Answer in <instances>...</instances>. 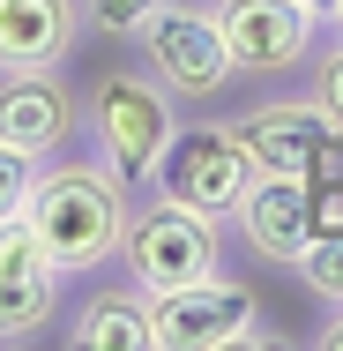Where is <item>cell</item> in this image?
Returning <instances> with one entry per match:
<instances>
[{
	"instance_id": "obj_1",
	"label": "cell",
	"mask_w": 343,
	"mask_h": 351,
	"mask_svg": "<svg viewBox=\"0 0 343 351\" xmlns=\"http://www.w3.org/2000/svg\"><path fill=\"white\" fill-rule=\"evenodd\" d=\"M135 195L90 157H45L38 165V187H30V210L23 224L38 232V247L53 254L60 277H90L105 262H120V232H127Z\"/></svg>"
},
{
	"instance_id": "obj_2",
	"label": "cell",
	"mask_w": 343,
	"mask_h": 351,
	"mask_svg": "<svg viewBox=\"0 0 343 351\" xmlns=\"http://www.w3.org/2000/svg\"><path fill=\"white\" fill-rule=\"evenodd\" d=\"M82 135L97 149V165L127 187V195H149L172 142H179V97L157 82L149 68H112L97 75V90L82 97Z\"/></svg>"
},
{
	"instance_id": "obj_3",
	"label": "cell",
	"mask_w": 343,
	"mask_h": 351,
	"mask_svg": "<svg viewBox=\"0 0 343 351\" xmlns=\"http://www.w3.org/2000/svg\"><path fill=\"white\" fill-rule=\"evenodd\" d=\"M120 269L149 299H164L179 284H202V277L224 269V224L202 217L194 202H179V195H164V187H149V195H135V210H127Z\"/></svg>"
},
{
	"instance_id": "obj_4",
	"label": "cell",
	"mask_w": 343,
	"mask_h": 351,
	"mask_svg": "<svg viewBox=\"0 0 343 351\" xmlns=\"http://www.w3.org/2000/svg\"><path fill=\"white\" fill-rule=\"evenodd\" d=\"M142 68L157 75L179 105H209L224 82H239L231 68V45H224V23L209 0H164L149 23H142Z\"/></svg>"
},
{
	"instance_id": "obj_5",
	"label": "cell",
	"mask_w": 343,
	"mask_h": 351,
	"mask_svg": "<svg viewBox=\"0 0 343 351\" xmlns=\"http://www.w3.org/2000/svg\"><path fill=\"white\" fill-rule=\"evenodd\" d=\"M254 172H262V165H254V149H246V135H239L231 120H194V128H179L164 172H157V187L179 195V202H194V210L216 217V224H231V210H239L246 187H254Z\"/></svg>"
},
{
	"instance_id": "obj_6",
	"label": "cell",
	"mask_w": 343,
	"mask_h": 351,
	"mask_svg": "<svg viewBox=\"0 0 343 351\" xmlns=\"http://www.w3.org/2000/svg\"><path fill=\"white\" fill-rule=\"evenodd\" d=\"M157 306V351H231V344H269V329H262V299H254V284L239 277H202V284H179V291H164V299H149Z\"/></svg>"
},
{
	"instance_id": "obj_7",
	"label": "cell",
	"mask_w": 343,
	"mask_h": 351,
	"mask_svg": "<svg viewBox=\"0 0 343 351\" xmlns=\"http://www.w3.org/2000/svg\"><path fill=\"white\" fill-rule=\"evenodd\" d=\"M216 23H224V45H231V68L239 82H269L314 60V38H321V15L306 0H209Z\"/></svg>"
},
{
	"instance_id": "obj_8",
	"label": "cell",
	"mask_w": 343,
	"mask_h": 351,
	"mask_svg": "<svg viewBox=\"0 0 343 351\" xmlns=\"http://www.w3.org/2000/svg\"><path fill=\"white\" fill-rule=\"evenodd\" d=\"M321 210H329L321 180H306V172H254L246 202L231 210V232L246 239L254 262H269V269H298V254L314 247Z\"/></svg>"
},
{
	"instance_id": "obj_9",
	"label": "cell",
	"mask_w": 343,
	"mask_h": 351,
	"mask_svg": "<svg viewBox=\"0 0 343 351\" xmlns=\"http://www.w3.org/2000/svg\"><path fill=\"white\" fill-rule=\"evenodd\" d=\"M82 135V97L60 68L38 75H0V142H15L23 157H60L68 142Z\"/></svg>"
},
{
	"instance_id": "obj_10",
	"label": "cell",
	"mask_w": 343,
	"mask_h": 351,
	"mask_svg": "<svg viewBox=\"0 0 343 351\" xmlns=\"http://www.w3.org/2000/svg\"><path fill=\"white\" fill-rule=\"evenodd\" d=\"M60 314V269L38 247V232L15 217L0 224V344H38Z\"/></svg>"
},
{
	"instance_id": "obj_11",
	"label": "cell",
	"mask_w": 343,
	"mask_h": 351,
	"mask_svg": "<svg viewBox=\"0 0 343 351\" xmlns=\"http://www.w3.org/2000/svg\"><path fill=\"white\" fill-rule=\"evenodd\" d=\"M82 30V0H0V75L68 68Z\"/></svg>"
},
{
	"instance_id": "obj_12",
	"label": "cell",
	"mask_w": 343,
	"mask_h": 351,
	"mask_svg": "<svg viewBox=\"0 0 343 351\" xmlns=\"http://www.w3.org/2000/svg\"><path fill=\"white\" fill-rule=\"evenodd\" d=\"M75 351H157V306L142 284H90L68 322Z\"/></svg>"
},
{
	"instance_id": "obj_13",
	"label": "cell",
	"mask_w": 343,
	"mask_h": 351,
	"mask_svg": "<svg viewBox=\"0 0 343 351\" xmlns=\"http://www.w3.org/2000/svg\"><path fill=\"white\" fill-rule=\"evenodd\" d=\"M298 277H306V291H314L321 306H343V202H329V210H321L314 247L298 254Z\"/></svg>"
},
{
	"instance_id": "obj_14",
	"label": "cell",
	"mask_w": 343,
	"mask_h": 351,
	"mask_svg": "<svg viewBox=\"0 0 343 351\" xmlns=\"http://www.w3.org/2000/svg\"><path fill=\"white\" fill-rule=\"evenodd\" d=\"M164 0H82V23L97 38H142V23L157 15Z\"/></svg>"
},
{
	"instance_id": "obj_15",
	"label": "cell",
	"mask_w": 343,
	"mask_h": 351,
	"mask_svg": "<svg viewBox=\"0 0 343 351\" xmlns=\"http://www.w3.org/2000/svg\"><path fill=\"white\" fill-rule=\"evenodd\" d=\"M306 97H314V112L329 120L343 135V38L329 45V53H314V75H306Z\"/></svg>"
},
{
	"instance_id": "obj_16",
	"label": "cell",
	"mask_w": 343,
	"mask_h": 351,
	"mask_svg": "<svg viewBox=\"0 0 343 351\" xmlns=\"http://www.w3.org/2000/svg\"><path fill=\"white\" fill-rule=\"evenodd\" d=\"M30 187H38V157H23L15 142H0V224L30 210Z\"/></svg>"
},
{
	"instance_id": "obj_17",
	"label": "cell",
	"mask_w": 343,
	"mask_h": 351,
	"mask_svg": "<svg viewBox=\"0 0 343 351\" xmlns=\"http://www.w3.org/2000/svg\"><path fill=\"white\" fill-rule=\"evenodd\" d=\"M314 344H321V351H343V306H329V322L314 329Z\"/></svg>"
},
{
	"instance_id": "obj_18",
	"label": "cell",
	"mask_w": 343,
	"mask_h": 351,
	"mask_svg": "<svg viewBox=\"0 0 343 351\" xmlns=\"http://www.w3.org/2000/svg\"><path fill=\"white\" fill-rule=\"evenodd\" d=\"M306 8H314V15H321V23H329V15H336V0H306Z\"/></svg>"
},
{
	"instance_id": "obj_19",
	"label": "cell",
	"mask_w": 343,
	"mask_h": 351,
	"mask_svg": "<svg viewBox=\"0 0 343 351\" xmlns=\"http://www.w3.org/2000/svg\"><path fill=\"white\" fill-rule=\"evenodd\" d=\"M329 23H336V38H343V0H336V15H329Z\"/></svg>"
}]
</instances>
